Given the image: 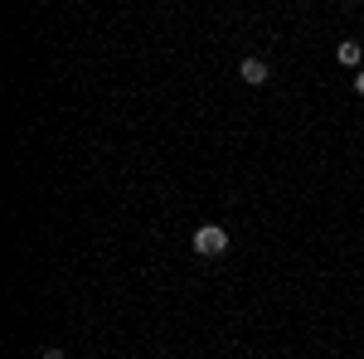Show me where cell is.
<instances>
[{
	"label": "cell",
	"instance_id": "obj_1",
	"mask_svg": "<svg viewBox=\"0 0 364 359\" xmlns=\"http://www.w3.org/2000/svg\"><path fill=\"white\" fill-rule=\"evenodd\" d=\"M190 243H195L199 257H224L228 252V233H224V223H199Z\"/></svg>",
	"mask_w": 364,
	"mask_h": 359
},
{
	"label": "cell",
	"instance_id": "obj_2",
	"mask_svg": "<svg viewBox=\"0 0 364 359\" xmlns=\"http://www.w3.org/2000/svg\"><path fill=\"white\" fill-rule=\"evenodd\" d=\"M238 78H243V83H248V87H262V83H267V78H272V68H267V58L248 54V58H243V63H238Z\"/></svg>",
	"mask_w": 364,
	"mask_h": 359
},
{
	"label": "cell",
	"instance_id": "obj_3",
	"mask_svg": "<svg viewBox=\"0 0 364 359\" xmlns=\"http://www.w3.org/2000/svg\"><path fill=\"white\" fill-rule=\"evenodd\" d=\"M336 58L345 63V68H355V73L364 68V49L355 44V39H340V44H336Z\"/></svg>",
	"mask_w": 364,
	"mask_h": 359
},
{
	"label": "cell",
	"instance_id": "obj_4",
	"mask_svg": "<svg viewBox=\"0 0 364 359\" xmlns=\"http://www.w3.org/2000/svg\"><path fill=\"white\" fill-rule=\"evenodd\" d=\"M39 359H68V355H63L58 345H44V350H39Z\"/></svg>",
	"mask_w": 364,
	"mask_h": 359
},
{
	"label": "cell",
	"instance_id": "obj_5",
	"mask_svg": "<svg viewBox=\"0 0 364 359\" xmlns=\"http://www.w3.org/2000/svg\"><path fill=\"white\" fill-rule=\"evenodd\" d=\"M355 92H360V97H364V68H360V73H355Z\"/></svg>",
	"mask_w": 364,
	"mask_h": 359
}]
</instances>
